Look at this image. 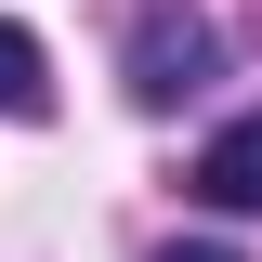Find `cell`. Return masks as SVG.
I'll list each match as a JSON object with an SVG mask.
<instances>
[{
    "instance_id": "4",
    "label": "cell",
    "mask_w": 262,
    "mask_h": 262,
    "mask_svg": "<svg viewBox=\"0 0 262 262\" xmlns=\"http://www.w3.org/2000/svg\"><path fill=\"white\" fill-rule=\"evenodd\" d=\"M158 262H236V249H210V236H184V249H158Z\"/></svg>"
},
{
    "instance_id": "1",
    "label": "cell",
    "mask_w": 262,
    "mask_h": 262,
    "mask_svg": "<svg viewBox=\"0 0 262 262\" xmlns=\"http://www.w3.org/2000/svg\"><path fill=\"white\" fill-rule=\"evenodd\" d=\"M210 66H223V39H210V13H184V0H158V13L131 27V92L144 105H196Z\"/></svg>"
},
{
    "instance_id": "2",
    "label": "cell",
    "mask_w": 262,
    "mask_h": 262,
    "mask_svg": "<svg viewBox=\"0 0 262 262\" xmlns=\"http://www.w3.org/2000/svg\"><path fill=\"white\" fill-rule=\"evenodd\" d=\"M196 196H210V210H262V105L210 131V158H196Z\"/></svg>"
},
{
    "instance_id": "3",
    "label": "cell",
    "mask_w": 262,
    "mask_h": 262,
    "mask_svg": "<svg viewBox=\"0 0 262 262\" xmlns=\"http://www.w3.org/2000/svg\"><path fill=\"white\" fill-rule=\"evenodd\" d=\"M53 105V79H39V39L27 27H0V118H39Z\"/></svg>"
}]
</instances>
